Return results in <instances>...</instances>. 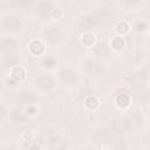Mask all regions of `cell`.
<instances>
[{"mask_svg": "<svg viewBox=\"0 0 150 150\" xmlns=\"http://www.w3.org/2000/svg\"><path fill=\"white\" fill-rule=\"evenodd\" d=\"M43 35H45V39L50 43H56L62 38V33L57 27H48L43 32Z\"/></svg>", "mask_w": 150, "mask_h": 150, "instance_id": "obj_1", "label": "cell"}, {"mask_svg": "<svg viewBox=\"0 0 150 150\" xmlns=\"http://www.w3.org/2000/svg\"><path fill=\"white\" fill-rule=\"evenodd\" d=\"M98 20H100V18H98L96 14L86 16V18H83V19L80 21L79 27H80L81 29H84V30H87V29H91L93 27H95V26L98 23Z\"/></svg>", "mask_w": 150, "mask_h": 150, "instance_id": "obj_2", "label": "cell"}, {"mask_svg": "<svg viewBox=\"0 0 150 150\" xmlns=\"http://www.w3.org/2000/svg\"><path fill=\"white\" fill-rule=\"evenodd\" d=\"M2 27L6 30H18L21 28V21L18 18L14 16H8L2 22Z\"/></svg>", "mask_w": 150, "mask_h": 150, "instance_id": "obj_3", "label": "cell"}, {"mask_svg": "<svg viewBox=\"0 0 150 150\" xmlns=\"http://www.w3.org/2000/svg\"><path fill=\"white\" fill-rule=\"evenodd\" d=\"M36 84L42 90H49L54 86V81L49 75H41L36 79Z\"/></svg>", "mask_w": 150, "mask_h": 150, "instance_id": "obj_4", "label": "cell"}, {"mask_svg": "<svg viewBox=\"0 0 150 150\" xmlns=\"http://www.w3.org/2000/svg\"><path fill=\"white\" fill-rule=\"evenodd\" d=\"M60 79L62 80L63 83H67V84H70L76 81V76L70 68H63L60 71Z\"/></svg>", "mask_w": 150, "mask_h": 150, "instance_id": "obj_5", "label": "cell"}, {"mask_svg": "<svg viewBox=\"0 0 150 150\" xmlns=\"http://www.w3.org/2000/svg\"><path fill=\"white\" fill-rule=\"evenodd\" d=\"M112 129H114V131L117 132V134H124V132H127V131H128L129 129H131V128H130V125H129L127 118H123V120L114 121V123H112Z\"/></svg>", "mask_w": 150, "mask_h": 150, "instance_id": "obj_6", "label": "cell"}, {"mask_svg": "<svg viewBox=\"0 0 150 150\" xmlns=\"http://www.w3.org/2000/svg\"><path fill=\"white\" fill-rule=\"evenodd\" d=\"M35 95L32 93V91H28V90H22L18 94V100L22 103V104H29L32 103L34 100H35Z\"/></svg>", "mask_w": 150, "mask_h": 150, "instance_id": "obj_7", "label": "cell"}, {"mask_svg": "<svg viewBox=\"0 0 150 150\" xmlns=\"http://www.w3.org/2000/svg\"><path fill=\"white\" fill-rule=\"evenodd\" d=\"M52 11H53L52 4L48 0H42V1L39 2V5H38V13L41 16H47Z\"/></svg>", "mask_w": 150, "mask_h": 150, "instance_id": "obj_8", "label": "cell"}, {"mask_svg": "<svg viewBox=\"0 0 150 150\" xmlns=\"http://www.w3.org/2000/svg\"><path fill=\"white\" fill-rule=\"evenodd\" d=\"M48 144H49V148H52V149H62V148H66L67 142L59 136H56V137L53 136L49 138Z\"/></svg>", "mask_w": 150, "mask_h": 150, "instance_id": "obj_9", "label": "cell"}, {"mask_svg": "<svg viewBox=\"0 0 150 150\" xmlns=\"http://www.w3.org/2000/svg\"><path fill=\"white\" fill-rule=\"evenodd\" d=\"M29 49L34 55H41L45 50V45L40 40H34L29 45Z\"/></svg>", "mask_w": 150, "mask_h": 150, "instance_id": "obj_10", "label": "cell"}, {"mask_svg": "<svg viewBox=\"0 0 150 150\" xmlns=\"http://www.w3.org/2000/svg\"><path fill=\"white\" fill-rule=\"evenodd\" d=\"M115 103L121 108H127L130 104V97L127 94H118L115 98Z\"/></svg>", "mask_w": 150, "mask_h": 150, "instance_id": "obj_11", "label": "cell"}, {"mask_svg": "<svg viewBox=\"0 0 150 150\" xmlns=\"http://www.w3.org/2000/svg\"><path fill=\"white\" fill-rule=\"evenodd\" d=\"M93 138L96 143H107L109 141V135L105 130H98L94 134Z\"/></svg>", "mask_w": 150, "mask_h": 150, "instance_id": "obj_12", "label": "cell"}, {"mask_svg": "<svg viewBox=\"0 0 150 150\" xmlns=\"http://www.w3.org/2000/svg\"><path fill=\"white\" fill-rule=\"evenodd\" d=\"M26 76V71L22 67H14L12 70V79L15 81H22Z\"/></svg>", "mask_w": 150, "mask_h": 150, "instance_id": "obj_13", "label": "cell"}, {"mask_svg": "<svg viewBox=\"0 0 150 150\" xmlns=\"http://www.w3.org/2000/svg\"><path fill=\"white\" fill-rule=\"evenodd\" d=\"M94 53H95L97 56H100V57H105V56L109 54V49H108V47L105 46V43H98L97 46H95Z\"/></svg>", "mask_w": 150, "mask_h": 150, "instance_id": "obj_14", "label": "cell"}, {"mask_svg": "<svg viewBox=\"0 0 150 150\" xmlns=\"http://www.w3.org/2000/svg\"><path fill=\"white\" fill-rule=\"evenodd\" d=\"M86 70L90 75H96L100 71V64L95 61H88L86 63Z\"/></svg>", "mask_w": 150, "mask_h": 150, "instance_id": "obj_15", "label": "cell"}, {"mask_svg": "<svg viewBox=\"0 0 150 150\" xmlns=\"http://www.w3.org/2000/svg\"><path fill=\"white\" fill-rule=\"evenodd\" d=\"M125 118H127V121H128L130 128L138 127V125L141 124V122H142L141 116H138L137 114H132V115H130V116H128V117H125Z\"/></svg>", "mask_w": 150, "mask_h": 150, "instance_id": "obj_16", "label": "cell"}, {"mask_svg": "<svg viewBox=\"0 0 150 150\" xmlns=\"http://www.w3.org/2000/svg\"><path fill=\"white\" fill-rule=\"evenodd\" d=\"M81 41H82V43H83L84 46L90 47V46H93L94 42H95V36H94V34H91V33H84V34L82 35Z\"/></svg>", "mask_w": 150, "mask_h": 150, "instance_id": "obj_17", "label": "cell"}, {"mask_svg": "<svg viewBox=\"0 0 150 150\" xmlns=\"http://www.w3.org/2000/svg\"><path fill=\"white\" fill-rule=\"evenodd\" d=\"M86 107H87L88 109H90V110L96 109V108L98 107V100H97L96 97H94V96L87 97V98H86Z\"/></svg>", "mask_w": 150, "mask_h": 150, "instance_id": "obj_18", "label": "cell"}, {"mask_svg": "<svg viewBox=\"0 0 150 150\" xmlns=\"http://www.w3.org/2000/svg\"><path fill=\"white\" fill-rule=\"evenodd\" d=\"M11 118H12V121L15 122V123H22V122L25 121V116L22 115V112L19 111V110H16V109H14V110L11 112Z\"/></svg>", "mask_w": 150, "mask_h": 150, "instance_id": "obj_19", "label": "cell"}, {"mask_svg": "<svg viewBox=\"0 0 150 150\" xmlns=\"http://www.w3.org/2000/svg\"><path fill=\"white\" fill-rule=\"evenodd\" d=\"M116 30H117L118 34H121V35H125V34L129 32V25H128L125 21H121V22L117 23V26H116Z\"/></svg>", "mask_w": 150, "mask_h": 150, "instance_id": "obj_20", "label": "cell"}, {"mask_svg": "<svg viewBox=\"0 0 150 150\" xmlns=\"http://www.w3.org/2000/svg\"><path fill=\"white\" fill-rule=\"evenodd\" d=\"M123 46H124V40H123V38H115V39L111 41V47H112L115 50L122 49Z\"/></svg>", "mask_w": 150, "mask_h": 150, "instance_id": "obj_21", "label": "cell"}, {"mask_svg": "<svg viewBox=\"0 0 150 150\" xmlns=\"http://www.w3.org/2000/svg\"><path fill=\"white\" fill-rule=\"evenodd\" d=\"M14 46H15L14 41H13V40H9V39H5V40H2V42H1V49H2V52H6V50L12 49Z\"/></svg>", "mask_w": 150, "mask_h": 150, "instance_id": "obj_22", "label": "cell"}, {"mask_svg": "<svg viewBox=\"0 0 150 150\" xmlns=\"http://www.w3.org/2000/svg\"><path fill=\"white\" fill-rule=\"evenodd\" d=\"M43 64H45V67L50 68V67H53L55 64V59L54 57H47V60H45Z\"/></svg>", "mask_w": 150, "mask_h": 150, "instance_id": "obj_23", "label": "cell"}, {"mask_svg": "<svg viewBox=\"0 0 150 150\" xmlns=\"http://www.w3.org/2000/svg\"><path fill=\"white\" fill-rule=\"evenodd\" d=\"M52 14H53V16H54L55 19H60V18L62 16V12H61L60 9H53Z\"/></svg>", "mask_w": 150, "mask_h": 150, "instance_id": "obj_24", "label": "cell"}, {"mask_svg": "<svg viewBox=\"0 0 150 150\" xmlns=\"http://www.w3.org/2000/svg\"><path fill=\"white\" fill-rule=\"evenodd\" d=\"M23 137H25V141H32L33 139V134H32V131H26L25 134H23Z\"/></svg>", "mask_w": 150, "mask_h": 150, "instance_id": "obj_25", "label": "cell"}, {"mask_svg": "<svg viewBox=\"0 0 150 150\" xmlns=\"http://www.w3.org/2000/svg\"><path fill=\"white\" fill-rule=\"evenodd\" d=\"M26 111H27V114H29V115H34L35 114V111H36V109L34 108V107H28L27 109H26Z\"/></svg>", "mask_w": 150, "mask_h": 150, "instance_id": "obj_26", "label": "cell"}, {"mask_svg": "<svg viewBox=\"0 0 150 150\" xmlns=\"http://www.w3.org/2000/svg\"><path fill=\"white\" fill-rule=\"evenodd\" d=\"M137 30H143L144 29V27H145V25L144 23H137Z\"/></svg>", "mask_w": 150, "mask_h": 150, "instance_id": "obj_27", "label": "cell"}, {"mask_svg": "<svg viewBox=\"0 0 150 150\" xmlns=\"http://www.w3.org/2000/svg\"><path fill=\"white\" fill-rule=\"evenodd\" d=\"M138 0H124V2L127 4V5H134V4H136Z\"/></svg>", "mask_w": 150, "mask_h": 150, "instance_id": "obj_28", "label": "cell"}, {"mask_svg": "<svg viewBox=\"0 0 150 150\" xmlns=\"http://www.w3.org/2000/svg\"><path fill=\"white\" fill-rule=\"evenodd\" d=\"M149 142H150V141H149Z\"/></svg>", "mask_w": 150, "mask_h": 150, "instance_id": "obj_29", "label": "cell"}]
</instances>
